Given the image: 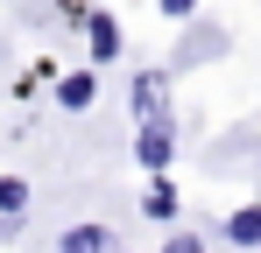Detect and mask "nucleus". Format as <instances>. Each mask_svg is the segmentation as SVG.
<instances>
[{
  "mask_svg": "<svg viewBox=\"0 0 261 253\" xmlns=\"http://www.w3.org/2000/svg\"><path fill=\"white\" fill-rule=\"evenodd\" d=\"M85 21H92V56H113V49H120V28H113V14H99V7H92Z\"/></svg>",
  "mask_w": 261,
  "mask_h": 253,
  "instance_id": "nucleus-4",
  "label": "nucleus"
},
{
  "mask_svg": "<svg viewBox=\"0 0 261 253\" xmlns=\"http://www.w3.org/2000/svg\"><path fill=\"white\" fill-rule=\"evenodd\" d=\"M163 253H205V239H198V232H176V239H170Z\"/></svg>",
  "mask_w": 261,
  "mask_h": 253,
  "instance_id": "nucleus-9",
  "label": "nucleus"
},
{
  "mask_svg": "<svg viewBox=\"0 0 261 253\" xmlns=\"http://www.w3.org/2000/svg\"><path fill=\"white\" fill-rule=\"evenodd\" d=\"M92 91H99V78H92V71H71V78H64V91H57V99H64V106H71V113H85V106H92Z\"/></svg>",
  "mask_w": 261,
  "mask_h": 253,
  "instance_id": "nucleus-3",
  "label": "nucleus"
},
{
  "mask_svg": "<svg viewBox=\"0 0 261 253\" xmlns=\"http://www.w3.org/2000/svg\"><path fill=\"white\" fill-rule=\"evenodd\" d=\"M141 134H134V162L141 169H163L170 162V120H134Z\"/></svg>",
  "mask_w": 261,
  "mask_h": 253,
  "instance_id": "nucleus-1",
  "label": "nucleus"
},
{
  "mask_svg": "<svg viewBox=\"0 0 261 253\" xmlns=\"http://www.w3.org/2000/svg\"><path fill=\"white\" fill-rule=\"evenodd\" d=\"M226 232H233L240 246H261V204H254V211H233V225H226Z\"/></svg>",
  "mask_w": 261,
  "mask_h": 253,
  "instance_id": "nucleus-6",
  "label": "nucleus"
},
{
  "mask_svg": "<svg viewBox=\"0 0 261 253\" xmlns=\"http://www.w3.org/2000/svg\"><path fill=\"white\" fill-rule=\"evenodd\" d=\"M170 211H176V190H170V183H155V190H148V218H170Z\"/></svg>",
  "mask_w": 261,
  "mask_h": 253,
  "instance_id": "nucleus-8",
  "label": "nucleus"
},
{
  "mask_svg": "<svg viewBox=\"0 0 261 253\" xmlns=\"http://www.w3.org/2000/svg\"><path fill=\"white\" fill-rule=\"evenodd\" d=\"M134 120H163V71L134 78Z\"/></svg>",
  "mask_w": 261,
  "mask_h": 253,
  "instance_id": "nucleus-2",
  "label": "nucleus"
},
{
  "mask_svg": "<svg viewBox=\"0 0 261 253\" xmlns=\"http://www.w3.org/2000/svg\"><path fill=\"white\" fill-rule=\"evenodd\" d=\"M29 204V183H14V176H0V211H7V218H14V211Z\"/></svg>",
  "mask_w": 261,
  "mask_h": 253,
  "instance_id": "nucleus-7",
  "label": "nucleus"
},
{
  "mask_svg": "<svg viewBox=\"0 0 261 253\" xmlns=\"http://www.w3.org/2000/svg\"><path fill=\"white\" fill-rule=\"evenodd\" d=\"M64 253H106V232L99 225H71L64 232Z\"/></svg>",
  "mask_w": 261,
  "mask_h": 253,
  "instance_id": "nucleus-5",
  "label": "nucleus"
}]
</instances>
